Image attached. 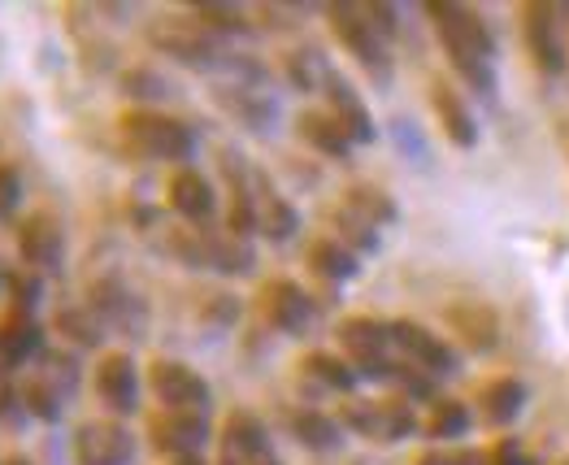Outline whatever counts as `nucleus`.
Here are the masks:
<instances>
[{
    "label": "nucleus",
    "mask_w": 569,
    "mask_h": 465,
    "mask_svg": "<svg viewBox=\"0 0 569 465\" xmlns=\"http://www.w3.org/2000/svg\"><path fill=\"white\" fill-rule=\"evenodd\" d=\"M427 13L443 48H448V61L475 83L478 92H491L496 88V70H491L496 44H491V31L482 27V18L466 4H452V0H430Z\"/></svg>",
    "instance_id": "nucleus-1"
},
{
    "label": "nucleus",
    "mask_w": 569,
    "mask_h": 465,
    "mask_svg": "<svg viewBox=\"0 0 569 465\" xmlns=\"http://www.w3.org/2000/svg\"><path fill=\"white\" fill-rule=\"evenodd\" d=\"M122 144L148 161H188L196 152L191 127H183L179 118H166V113H143V109L122 118Z\"/></svg>",
    "instance_id": "nucleus-2"
},
{
    "label": "nucleus",
    "mask_w": 569,
    "mask_h": 465,
    "mask_svg": "<svg viewBox=\"0 0 569 465\" xmlns=\"http://www.w3.org/2000/svg\"><path fill=\"white\" fill-rule=\"evenodd\" d=\"M327 18H331V31L339 36V44L348 48L370 75H379L382 83H387V75H391V57H387V40H382V31L370 22V13H366V4H331L327 9Z\"/></svg>",
    "instance_id": "nucleus-3"
},
{
    "label": "nucleus",
    "mask_w": 569,
    "mask_h": 465,
    "mask_svg": "<svg viewBox=\"0 0 569 465\" xmlns=\"http://www.w3.org/2000/svg\"><path fill=\"white\" fill-rule=\"evenodd\" d=\"M152 396L166 405V414H204L209 409V383L183 362H157L148 370Z\"/></svg>",
    "instance_id": "nucleus-4"
},
{
    "label": "nucleus",
    "mask_w": 569,
    "mask_h": 465,
    "mask_svg": "<svg viewBox=\"0 0 569 465\" xmlns=\"http://www.w3.org/2000/svg\"><path fill=\"white\" fill-rule=\"evenodd\" d=\"M339 344L352 353V362L361 366V374L370 378H391V362L382 357L387 344H391V326L375 323V318H348L339 326Z\"/></svg>",
    "instance_id": "nucleus-5"
},
{
    "label": "nucleus",
    "mask_w": 569,
    "mask_h": 465,
    "mask_svg": "<svg viewBox=\"0 0 569 465\" xmlns=\"http://www.w3.org/2000/svg\"><path fill=\"white\" fill-rule=\"evenodd\" d=\"M79 465H131L136 457V435L118 422H92L74 439Z\"/></svg>",
    "instance_id": "nucleus-6"
},
{
    "label": "nucleus",
    "mask_w": 569,
    "mask_h": 465,
    "mask_svg": "<svg viewBox=\"0 0 569 465\" xmlns=\"http://www.w3.org/2000/svg\"><path fill=\"white\" fill-rule=\"evenodd\" d=\"M96 392L100 400L113 409V414H136L140 409V374H136V362L113 353L96 366Z\"/></svg>",
    "instance_id": "nucleus-7"
},
{
    "label": "nucleus",
    "mask_w": 569,
    "mask_h": 465,
    "mask_svg": "<svg viewBox=\"0 0 569 465\" xmlns=\"http://www.w3.org/2000/svg\"><path fill=\"white\" fill-rule=\"evenodd\" d=\"M391 344H400L409 357H413V366L427 374H452L457 370V357H452V348L427 330V326L418 323H396L391 326Z\"/></svg>",
    "instance_id": "nucleus-8"
},
{
    "label": "nucleus",
    "mask_w": 569,
    "mask_h": 465,
    "mask_svg": "<svg viewBox=\"0 0 569 465\" xmlns=\"http://www.w3.org/2000/svg\"><path fill=\"white\" fill-rule=\"evenodd\" d=\"M261 305H266V318L279 326L283 335H305L309 326H313V300L305 296V287H296V283H270L266 287V296H261Z\"/></svg>",
    "instance_id": "nucleus-9"
},
{
    "label": "nucleus",
    "mask_w": 569,
    "mask_h": 465,
    "mask_svg": "<svg viewBox=\"0 0 569 465\" xmlns=\"http://www.w3.org/2000/svg\"><path fill=\"white\" fill-rule=\"evenodd\" d=\"M526 44L535 52L539 70L561 75V66H566V44H561V27H557V9H552V4H530V9H526Z\"/></svg>",
    "instance_id": "nucleus-10"
},
{
    "label": "nucleus",
    "mask_w": 569,
    "mask_h": 465,
    "mask_svg": "<svg viewBox=\"0 0 569 465\" xmlns=\"http://www.w3.org/2000/svg\"><path fill=\"white\" fill-rule=\"evenodd\" d=\"M209 439V422L204 414H161L152 418V444L170 457H196Z\"/></svg>",
    "instance_id": "nucleus-11"
},
{
    "label": "nucleus",
    "mask_w": 569,
    "mask_h": 465,
    "mask_svg": "<svg viewBox=\"0 0 569 465\" xmlns=\"http://www.w3.org/2000/svg\"><path fill=\"white\" fill-rule=\"evenodd\" d=\"M18 253H22V261H31L36 270H57L61 257H66L61 227H57L52 218H44V214L27 218V222L18 227Z\"/></svg>",
    "instance_id": "nucleus-12"
},
{
    "label": "nucleus",
    "mask_w": 569,
    "mask_h": 465,
    "mask_svg": "<svg viewBox=\"0 0 569 465\" xmlns=\"http://www.w3.org/2000/svg\"><path fill=\"white\" fill-rule=\"evenodd\" d=\"M92 305L100 309V318L104 323H113V326H122L127 335H140V326H143V305L122 287V283H113V279H104V283H96L92 287Z\"/></svg>",
    "instance_id": "nucleus-13"
},
{
    "label": "nucleus",
    "mask_w": 569,
    "mask_h": 465,
    "mask_svg": "<svg viewBox=\"0 0 569 465\" xmlns=\"http://www.w3.org/2000/svg\"><path fill=\"white\" fill-rule=\"evenodd\" d=\"M322 92L331 96V109H335V122L352 136V144H370L375 140V122H370V113H366V105H361V96L352 92L339 75L327 79V88Z\"/></svg>",
    "instance_id": "nucleus-14"
},
{
    "label": "nucleus",
    "mask_w": 569,
    "mask_h": 465,
    "mask_svg": "<svg viewBox=\"0 0 569 465\" xmlns=\"http://www.w3.org/2000/svg\"><path fill=\"white\" fill-rule=\"evenodd\" d=\"M170 205L188 222H209L213 218V187H209V179H200L196 170H179L170 179Z\"/></svg>",
    "instance_id": "nucleus-15"
},
{
    "label": "nucleus",
    "mask_w": 569,
    "mask_h": 465,
    "mask_svg": "<svg viewBox=\"0 0 569 465\" xmlns=\"http://www.w3.org/2000/svg\"><path fill=\"white\" fill-rule=\"evenodd\" d=\"M430 100H435V113H439V122H443V136L457 144V148H475L478 127H475V118H470V109H466V100L452 92L448 83H435Z\"/></svg>",
    "instance_id": "nucleus-16"
},
{
    "label": "nucleus",
    "mask_w": 569,
    "mask_h": 465,
    "mask_svg": "<svg viewBox=\"0 0 569 465\" xmlns=\"http://www.w3.org/2000/svg\"><path fill=\"white\" fill-rule=\"evenodd\" d=\"M152 40L166 48L170 57L188 61V66H213V61H218V48H213V40L191 36V31H183V27H161V31H152Z\"/></svg>",
    "instance_id": "nucleus-17"
},
{
    "label": "nucleus",
    "mask_w": 569,
    "mask_h": 465,
    "mask_svg": "<svg viewBox=\"0 0 569 465\" xmlns=\"http://www.w3.org/2000/svg\"><path fill=\"white\" fill-rule=\"evenodd\" d=\"M300 136L313 144L318 152H327V157H348V148H352V136L335 122V113H300Z\"/></svg>",
    "instance_id": "nucleus-18"
},
{
    "label": "nucleus",
    "mask_w": 569,
    "mask_h": 465,
    "mask_svg": "<svg viewBox=\"0 0 569 465\" xmlns=\"http://www.w3.org/2000/svg\"><path fill=\"white\" fill-rule=\"evenodd\" d=\"M522 383H513V378H500V383H491L482 396H478V409H482V418L491 422V426H505V422H513L522 414Z\"/></svg>",
    "instance_id": "nucleus-19"
},
{
    "label": "nucleus",
    "mask_w": 569,
    "mask_h": 465,
    "mask_svg": "<svg viewBox=\"0 0 569 465\" xmlns=\"http://www.w3.org/2000/svg\"><path fill=\"white\" fill-rule=\"evenodd\" d=\"M266 448H270V439H266V426L257 418H248V414H236V418L227 422V453L231 457H266Z\"/></svg>",
    "instance_id": "nucleus-20"
},
{
    "label": "nucleus",
    "mask_w": 569,
    "mask_h": 465,
    "mask_svg": "<svg viewBox=\"0 0 569 465\" xmlns=\"http://www.w3.org/2000/svg\"><path fill=\"white\" fill-rule=\"evenodd\" d=\"M309 266H313L322 279H352V275H357L352 248H343V244H335V239H318V244L309 248Z\"/></svg>",
    "instance_id": "nucleus-21"
},
{
    "label": "nucleus",
    "mask_w": 569,
    "mask_h": 465,
    "mask_svg": "<svg viewBox=\"0 0 569 465\" xmlns=\"http://www.w3.org/2000/svg\"><path fill=\"white\" fill-rule=\"evenodd\" d=\"M0 348L13 357V366H22L27 357L40 353V326L31 323V318H22V314H13L9 323L0 326Z\"/></svg>",
    "instance_id": "nucleus-22"
},
{
    "label": "nucleus",
    "mask_w": 569,
    "mask_h": 465,
    "mask_svg": "<svg viewBox=\"0 0 569 465\" xmlns=\"http://www.w3.org/2000/svg\"><path fill=\"white\" fill-rule=\"evenodd\" d=\"M291 431H296V439H300L305 448H335V444H339V422L327 418V414H318V409H300V414L291 418Z\"/></svg>",
    "instance_id": "nucleus-23"
},
{
    "label": "nucleus",
    "mask_w": 569,
    "mask_h": 465,
    "mask_svg": "<svg viewBox=\"0 0 569 465\" xmlns=\"http://www.w3.org/2000/svg\"><path fill=\"white\" fill-rule=\"evenodd\" d=\"M343 209H352V214H357V218H366L370 227L396 222V205L387 200V191H379V187H352Z\"/></svg>",
    "instance_id": "nucleus-24"
},
{
    "label": "nucleus",
    "mask_w": 569,
    "mask_h": 465,
    "mask_svg": "<svg viewBox=\"0 0 569 465\" xmlns=\"http://www.w3.org/2000/svg\"><path fill=\"white\" fill-rule=\"evenodd\" d=\"M257 227L270 235V239H287V235L296 231V214L287 209L270 187H261V196H257Z\"/></svg>",
    "instance_id": "nucleus-25"
},
{
    "label": "nucleus",
    "mask_w": 569,
    "mask_h": 465,
    "mask_svg": "<svg viewBox=\"0 0 569 465\" xmlns=\"http://www.w3.org/2000/svg\"><path fill=\"white\" fill-rule=\"evenodd\" d=\"M305 374L318 378L322 387H335V392H352V387H357V370H348L339 357H327V353H313V357L305 362Z\"/></svg>",
    "instance_id": "nucleus-26"
},
{
    "label": "nucleus",
    "mask_w": 569,
    "mask_h": 465,
    "mask_svg": "<svg viewBox=\"0 0 569 465\" xmlns=\"http://www.w3.org/2000/svg\"><path fill=\"white\" fill-rule=\"evenodd\" d=\"M466 426H470V414H466V405H461V400H439V405L430 409L427 431L435 435V439H461V435H466Z\"/></svg>",
    "instance_id": "nucleus-27"
},
{
    "label": "nucleus",
    "mask_w": 569,
    "mask_h": 465,
    "mask_svg": "<svg viewBox=\"0 0 569 465\" xmlns=\"http://www.w3.org/2000/svg\"><path fill=\"white\" fill-rule=\"evenodd\" d=\"M413 409L405 405V400H387L379 405V439H405V435H413Z\"/></svg>",
    "instance_id": "nucleus-28"
},
{
    "label": "nucleus",
    "mask_w": 569,
    "mask_h": 465,
    "mask_svg": "<svg viewBox=\"0 0 569 465\" xmlns=\"http://www.w3.org/2000/svg\"><path fill=\"white\" fill-rule=\"evenodd\" d=\"M22 400H27V414H36V418H44V422H57V418H61V396H57V392L48 387L44 378L27 383Z\"/></svg>",
    "instance_id": "nucleus-29"
},
{
    "label": "nucleus",
    "mask_w": 569,
    "mask_h": 465,
    "mask_svg": "<svg viewBox=\"0 0 569 465\" xmlns=\"http://www.w3.org/2000/svg\"><path fill=\"white\" fill-rule=\"evenodd\" d=\"M57 323H61V330H66L74 344H88V348H96V344H100V335H104V330H100V323H96V318H88L83 309H66Z\"/></svg>",
    "instance_id": "nucleus-30"
},
{
    "label": "nucleus",
    "mask_w": 569,
    "mask_h": 465,
    "mask_svg": "<svg viewBox=\"0 0 569 465\" xmlns=\"http://www.w3.org/2000/svg\"><path fill=\"white\" fill-rule=\"evenodd\" d=\"M196 13H200L209 27H218V31H243V27H248L236 4H213V0H204V4H196Z\"/></svg>",
    "instance_id": "nucleus-31"
},
{
    "label": "nucleus",
    "mask_w": 569,
    "mask_h": 465,
    "mask_svg": "<svg viewBox=\"0 0 569 465\" xmlns=\"http://www.w3.org/2000/svg\"><path fill=\"white\" fill-rule=\"evenodd\" d=\"M339 231H343V239H352L357 248H375V244H379L375 227H370L366 218H357L352 209H343V214H339Z\"/></svg>",
    "instance_id": "nucleus-32"
},
{
    "label": "nucleus",
    "mask_w": 569,
    "mask_h": 465,
    "mask_svg": "<svg viewBox=\"0 0 569 465\" xmlns=\"http://www.w3.org/2000/svg\"><path fill=\"white\" fill-rule=\"evenodd\" d=\"M9 287H13V314L31 318L36 296H40V279H31V275H13V279H9Z\"/></svg>",
    "instance_id": "nucleus-33"
},
{
    "label": "nucleus",
    "mask_w": 569,
    "mask_h": 465,
    "mask_svg": "<svg viewBox=\"0 0 569 465\" xmlns=\"http://www.w3.org/2000/svg\"><path fill=\"white\" fill-rule=\"evenodd\" d=\"M18 200H22V179H18V170H13V166H0V218H9V214L18 209Z\"/></svg>",
    "instance_id": "nucleus-34"
},
{
    "label": "nucleus",
    "mask_w": 569,
    "mask_h": 465,
    "mask_svg": "<svg viewBox=\"0 0 569 465\" xmlns=\"http://www.w3.org/2000/svg\"><path fill=\"white\" fill-rule=\"evenodd\" d=\"M22 414H27V400H22L9 383H0V422H4V426H18Z\"/></svg>",
    "instance_id": "nucleus-35"
},
{
    "label": "nucleus",
    "mask_w": 569,
    "mask_h": 465,
    "mask_svg": "<svg viewBox=\"0 0 569 465\" xmlns=\"http://www.w3.org/2000/svg\"><path fill=\"white\" fill-rule=\"evenodd\" d=\"M418 465H482V457L466 453V448H452V453H427Z\"/></svg>",
    "instance_id": "nucleus-36"
},
{
    "label": "nucleus",
    "mask_w": 569,
    "mask_h": 465,
    "mask_svg": "<svg viewBox=\"0 0 569 465\" xmlns=\"http://www.w3.org/2000/svg\"><path fill=\"white\" fill-rule=\"evenodd\" d=\"M127 83H140L136 96H161L166 92V88H161V79H152V75H143V70H131V75H127Z\"/></svg>",
    "instance_id": "nucleus-37"
},
{
    "label": "nucleus",
    "mask_w": 569,
    "mask_h": 465,
    "mask_svg": "<svg viewBox=\"0 0 569 465\" xmlns=\"http://www.w3.org/2000/svg\"><path fill=\"white\" fill-rule=\"evenodd\" d=\"M496 465H526V462L518 457V448H513V444H500V453H496Z\"/></svg>",
    "instance_id": "nucleus-38"
},
{
    "label": "nucleus",
    "mask_w": 569,
    "mask_h": 465,
    "mask_svg": "<svg viewBox=\"0 0 569 465\" xmlns=\"http://www.w3.org/2000/svg\"><path fill=\"white\" fill-rule=\"evenodd\" d=\"M13 370V357H9V353H4V348H0V378H4V374Z\"/></svg>",
    "instance_id": "nucleus-39"
},
{
    "label": "nucleus",
    "mask_w": 569,
    "mask_h": 465,
    "mask_svg": "<svg viewBox=\"0 0 569 465\" xmlns=\"http://www.w3.org/2000/svg\"><path fill=\"white\" fill-rule=\"evenodd\" d=\"M179 465H200L196 457H179Z\"/></svg>",
    "instance_id": "nucleus-40"
},
{
    "label": "nucleus",
    "mask_w": 569,
    "mask_h": 465,
    "mask_svg": "<svg viewBox=\"0 0 569 465\" xmlns=\"http://www.w3.org/2000/svg\"><path fill=\"white\" fill-rule=\"evenodd\" d=\"M222 465H239V462H236V457H227V462H222Z\"/></svg>",
    "instance_id": "nucleus-41"
},
{
    "label": "nucleus",
    "mask_w": 569,
    "mask_h": 465,
    "mask_svg": "<svg viewBox=\"0 0 569 465\" xmlns=\"http://www.w3.org/2000/svg\"><path fill=\"white\" fill-rule=\"evenodd\" d=\"M9 465H31V462H9Z\"/></svg>",
    "instance_id": "nucleus-42"
},
{
    "label": "nucleus",
    "mask_w": 569,
    "mask_h": 465,
    "mask_svg": "<svg viewBox=\"0 0 569 465\" xmlns=\"http://www.w3.org/2000/svg\"><path fill=\"white\" fill-rule=\"evenodd\" d=\"M257 465H279V462H257Z\"/></svg>",
    "instance_id": "nucleus-43"
}]
</instances>
